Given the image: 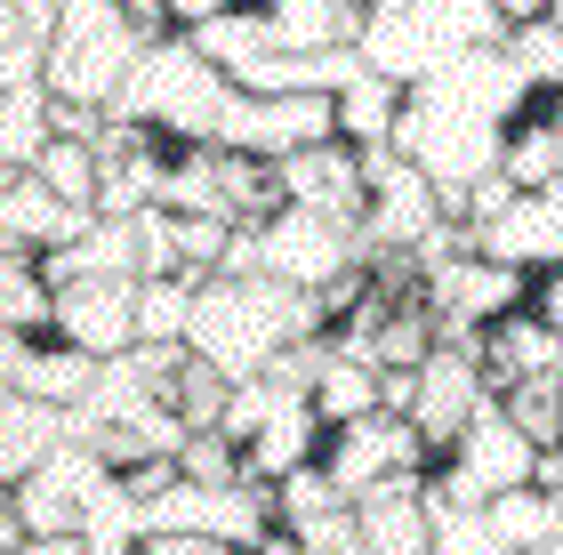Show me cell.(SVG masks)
Returning <instances> with one entry per match:
<instances>
[{
  "instance_id": "obj_22",
  "label": "cell",
  "mask_w": 563,
  "mask_h": 555,
  "mask_svg": "<svg viewBox=\"0 0 563 555\" xmlns=\"http://www.w3.org/2000/svg\"><path fill=\"white\" fill-rule=\"evenodd\" d=\"M258 9L290 57H330V48L363 41V9L354 0H258Z\"/></svg>"
},
{
  "instance_id": "obj_41",
  "label": "cell",
  "mask_w": 563,
  "mask_h": 555,
  "mask_svg": "<svg viewBox=\"0 0 563 555\" xmlns=\"http://www.w3.org/2000/svg\"><path fill=\"white\" fill-rule=\"evenodd\" d=\"M130 9H137V16L153 24V33H162V0H130Z\"/></svg>"
},
{
  "instance_id": "obj_26",
  "label": "cell",
  "mask_w": 563,
  "mask_h": 555,
  "mask_svg": "<svg viewBox=\"0 0 563 555\" xmlns=\"http://www.w3.org/2000/svg\"><path fill=\"white\" fill-rule=\"evenodd\" d=\"M201 57H210L218 73H234V89H242V73L250 65H266L274 57V24H266V9H234V16H218V24H201V33H186Z\"/></svg>"
},
{
  "instance_id": "obj_11",
  "label": "cell",
  "mask_w": 563,
  "mask_h": 555,
  "mask_svg": "<svg viewBox=\"0 0 563 555\" xmlns=\"http://www.w3.org/2000/svg\"><path fill=\"white\" fill-rule=\"evenodd\" d=\"M106 475H113V467L97 459L89 443H65L48 467H33L24 484L0 491V508H9L24 532H81V515H89V499H97Z\"/></svg>"
},
{
  "instance_id": "obj_44",
  "label": "cell",
  "mask_w": 563,
  "mask_h": 555,
  "mask_svg": "<svg viewBox=\"0 0 563 555\" xmlns=\"http://www.w3.org/2000/svg\"><path fill=\"white\" fill-rule=\"evenodd\" d=\"M354 9H371V0H354Z\"/></svg>"
},
{
  "instance_id": "obj_19",
  "label": "cell",
  "mask_w": 563,
  "mask_h": 555,
  "mask_svg": "<svg viewBox=\"0 0 563 555\" xmlns=\"http://www.w3.org/2000/svg\"><path fill=\"white\" fill-rule=\"evenodd\" d=\"M322 411H314V395H290L282 387V402H274V419L250 435L242 451H250V484H282V475H298V467H314L322 459Z\"/></svg>"
},
{
  "instance_id": "obj_30",
  "label": "cell",
  "mask_w": 563,
  "mask_h": 555,
  "mask_svg": "<svg viewBox=\"0 0 563 555\" xmlns=\"http://www.w3.org/2000/svg\"><path fill=\"white\" fill-rule=\"evenodd\" d=\"M499 411L523 426L540 451L563 443V378H523V387H499Z\"/></svg>"
},
{
  "instance_id": "obj_28",
  "label": "cell",
  "mask_w": 563,
  "mask_h": 555,
  "mask_svg": "<svg viewBox=\"0 0 563 555\" xmlns=\"http://www.w3.org/2000/svg\"><path fill=\"white\" fill-rule=\"evenodd\" d=\"M194 274H169V282H137V346H169L194 331Z\"/></svg>"
},
{
  "instance_id": "obj_9",
  "label": "cell",
  "mask_w": 563,
  "mask_h": 555,
  "mask_svg": "<svg viewBox=\"0 0 563 555\" xmlns=\"http://www.w3.org/2000/svg\"><path fill=\"white\" fill-rule=\"evenodd\" d=\"M363 266V225L314 218V210H274L266 218V274L290 290H339L346 274Z\"/></svg>"
},
{
  "instance_id": "obj_42",
  "label": "cell",
  "mask_w": 563,
  "mask_h": 555,
  "mask_svg": "<svg viewBox=\"0 0 563 555\" xmlns=\"http://www.w3.org/2000/svg\"><path fill=\"white\" fill-rule=\"evenodd\" d=\"M339 555H371V547H363V540H354V547H339Z\"/></svg>"
},
{
  "instance_id": "obj_1",
  "label": "cell",
  "mask_w": 563,
  "mask_h": 555,
  "mask_svg": "<svg viewBox=\"0 0 563 555\" xmlns=\"http://www.w3.org/2000/svg\"><path fill=\"white\" fill-rule=\"evenodd\" d=\"M314 331H322L314 290H290L274 274H201L186 346L201 363H218L225 378H266L282 363V346H298Z\"/></svg>"
},
{
  "instance_id": "obj_20",
  "label": "cell",
  "mask_w": 563,
  "mask_h": 555,
  "mask_svg": "<svg viewBox=\"0 0 563 555\" xmlns=\"http://www.w3.org/2000/svg\"><path fill=\"white\" fill-rule=\"evenodd\" d=\"M371 555H434V499L427 484H378L371 499H354Z\"/></svg>"
},
{
  "instance_id": "obj_38",
  "label": "cell",
  "mask_w": 563,
  "mask_h": 555,
  "mask_svg": "<svg viewBox=\"0 0 563 555\" xmlns=\"http://www.w3.org/2000/svg\"><path fill=\"white\" fill-rule=\"evenodd\" d=\"M531 307H540V314L555 322V331H563V266H548L540 282H531Z\"/></svg>"
},
{
  "instance_id": "obj_29",
  "label": "cell",
  "mask_w": 563,
  "mask_h": 555,
  "mask_svg": "<svg viewBox=\"0 0 563 555\" xmlns=\"http://www.w3.org/2000/svg\"><path fill=\"white\" fill-rule=\"evenodd\" d=\"M483 515H492V532H499L507 547H548V540H563V532H555V499H548L540 484H516V491H499Z\"/></svg>"
},
{
  "instance_id": "obj_21",
  "label": "cell",
  "mask_w": 563,
  "mask_h": 555,
  "mask_svg": "<svg viewBox=\"0 0 563 555\" xmlns=\"http://www.w3.org/2000/svg\"><path fill=\"white\" fill-rule=\"evenodd\" d=\"M65 443H73V411L33 402V395H9V402H0V475H9V484H24L33 467H48Z\"/></svg>"
},
{
  "instance_id": "obj_34",
  "label": "cell",
  "mask_w": 563,
  "mask_h": 555,
  "mask_svg": "<svg viewBox=\"0 0 563 555\" xmlns=\"http://www.w3.org/2000/svg\"><path fill=\"white\" fill-rule=\"evenodd\" d=\"M177 467H186L194 484H250V451L225 435V426H210V435H186Z\"/></svg>"
},
{
  "instance_id": "obj_36",
  "label": "cell",
  "mask_w": 563,
  "mask_h": 555,
  "mask_svg": "<svg viewBox=\"0 0 563 555\" xmlns=\"http://www.w3.org/2000/svg\"><path fill=\"white\" fill-rule=\"evenodd\" d=\"M137 555H234V547H218V540H201V532H145Z\"/></svg>"
},
{
  "instance_id": "obj_43",
  "label": "cell",
  "mask_w": 563,
  "mask_h": 555,
  "mask_svg": "<svg viewBox=\"0 0 563 555\" xmlns=\"http://www.w3.org/2000/svg\"><path fill=\"white\" fill-rule=\"evenodd\" d=\"M548 16H555V24H563V0H555V9H548Z\"/></svg>"
},
{
  "instance_id": "obj_13",
  "label": "cell",
  "mask_w": 563,
  "mask_h": 555,
  "mask_svg": "<svg viewBox=\"0 0 563 555\" xmlns=\"http://www.w3.org/2000/svg\"><path fill=\"white\" fill-rule=\"evenodd\" d=\"M89 225H97V210L65 201L57 186L41 178V169H9V186H0V234H9V249L57 258V249H73Z\"/></svg>"
},
{
  "instance_id": "obj_16",
  "label": "cell",
  "mask_w": 563,
  "mask_h": 555,
  "mask_svg": "<svg viewBox=\"0 0 563 555\" xmlns=\"http://www.w3.org/2000/svg\"><path fill=\"white\" fill-rule=\"evenodd\" d=\"M57 338L89 346L97 363L137 346V282H57Z\"/></svg>"
},
{
  "instance_id": "obj_7",
  "label": "cell",
  "mask_w": 563,
  "mask_h": 555,
  "mask_svg": "<svg viewBox=\"0 0 563 555\" xmlns=\"http://www.w3.org/2000/svg\"><path fill=\"white\" fill-rule=\"evenodd\" d=\"M531 282H540V274H523V266H507V258H483V249H467V258L427 266V307H434V322H443V338L475 346L499 314L531 307Z\"/></svg>"
},
{
  "instance_id": "obj_37",
  "label": "cell",
  "mask_w": 563,
  "mask_h": 555,
  "mask_svg": "<svg viewBox=\"0 0 563 555\" xmlns=\"http://www.w3.org/2000/svg\"><path fill=\"white\" fill-rule=\"evenodd\" d=\"M9 555H97V547H89V532H33L24 547H9Z\"/></svg>"
},
{
  "instance_id": "obj_17",
  "label": "cell",
  "mask_w": 563,
  "mask_h": 555,
  "mask_svg": "<svg viewBox=\"0 0 563 555\" xmlns=\"http://www.w3.org/2000/svg\"><path fill=\"white\" fill-rule=\"evenodd\" d=\"M475 249H483V258L523 266V274L563 266V178H555V186H540V193H516V210H507L499 225H483Z\"/></svg>"
},
{
  "instance_id": "obj_5",
  "label": "cell",
  "mask_w": 563,
  "mask_h": 555,
  "mask_svg": "<svg viewBox=\"0 0 563 555\" xmlns=\"http://www.w3.org/2000/svg\"><path fill=\"white\" fill-rule=\"evenodd\" d=\"M516 484H540V443H531L499 402L427 467V499L434 508H492V499L516 491Z\"/></svg>"
},
{
  "instance_id": "obj_14",
  "label": "cell",
  "mask_w": 563,
  "mask_h": 555,
  "mask_svg": "<svg viewBox=\"0 0 563 555\" xmlns=\"http://www.w3.org/2000/svg\"><path fill=\"white\" fill-rule=\"evenodd\" d=\"M274 515H282V532H290L306 555H339V547L363 540V515H354V499L339 491V475H330L322 459L274 484Z\"/></svg>"
},
{
  "instance_id": "obj_27",
  "label": "cell",
  "mask_w": 563,
  "mask_h": 555,
  "mask_svg": "<svg viewBox=\"0 0 563 555\" xmlns=\"http://www.w3.org/2000/svg\"><path fill=\"white\" fill-rule=\"evenodd\" d=\"M402 81H387V73H363V81L339 89V137L346 145H395V121H402Z\"/></svg>"
},
{
  "instance_id": "obj_23",
  "label": "cell",
  "mask_w": 563,
  "mask_h": 555,
  "mask_svg": "<svg viewBox=\"0 0 563 555\" xmlns=\"http://www.w3.org/2000/svg\"><path fill=\"white\" fill-rule=\"evenodd\" d=\"M0 322H9V338H57V282L33 249H9V266H0Z\"/></svg>"
},
{
  "instance_id": "obj_24",
  "label": "cell",
  "mask_w": 563,
  "mask_h": 555,
  "mask_svg": "<svg viewBox=\"0 0 563 555\" xmlns=\"http://www.w3.org/2000/svg\"><path fill=\"white\" fill-rule=\"evenodd\" d=\"M314 411H322V426H346V419L387 411V370L339 346V355L322 363V378H314Z\"/></svg>"
},
{
  "instance_id": "obj_10",
  "label": "cell",
  "mask_w": 563,
  "mask_h": 555,
  "mask_svg": "<svg viewBox=\"0 0 563 555\" xmlns=\"http://www.w3.org/2000/svg\"><path fill=\"white\" fill-rule=\"evenodd\" d=\"M499 402V387H492V370H483V355L475 346H459V338H443L434 355L419 363V395H411V419H419V435L434 443V451H451L467 426L483 419Z\"/></svg>"
},
{
  "instance_id": "obj_39",
  "label": "cell",
  "mask_w": 563,
  "mask_h": 555,
  "mask_svg": "<svg viewBox=\"0 0 563 555\" xmlns=\"http://www.w3.org/2000/svg\"><path fill=\"white\" fill-rule=\"evenodd\" d=\"M499 9H507V24H531V16H548L555 0H499Z\"/></svg>"
},
{
  "instance_id": "obj_35",
  "label": "cell",
  "mask_w": 563,
  "mask_h": 555,
  "mask_svg": "<svg viewBox=\"0 0 563 555\" xmlns=\"http://www.w3.org/2000/svg\"><path fill=\"white\" fill-rule=\"evenodd\" d=\"M234 9H258V0H162V33H201V24H218Z\"/></svg>"
},
{
  "instance_id": "obj_18",
  "label": "cell",
  "mask_w": 563,
  "mask_h": 555,
  "mask_svg": "<svg viewBox=\"0 0 563 555\" xmlns=\"http://www.w3.org/2000/svg\"><path fill=\"white\" fill-rule=\"evenodd\" d=\"M483 370H492V387H523V378H563V331L540 314V307H516L499 314L492 331L475 338Z\"/></svg>"
},
{
  "instance_id": "obj_31",
  "label": "cell",
  "mask_w": 563,
  "mask_h": 555,
  "mask_svg": "<svg viewBox=\"0 0 563 555\" xmlns=\"http://www.w3.org/2000/svg\"><path fill=\"white\" fill-rule=\"evenodd\" d=\"M48 186H57L65 201H81V210H97V186H106V162H97V145L89 137H57L48 154L33 162Z\"/></svg>"
},
{
  "instance_id": "obj_12",
  "label": "cell",
  "mask_w": 563,
  "mask_h": 555,
  "mask_svg": "<svg viewBox=\"0 0 563 555\" xmlns=\"http://www.w3.org/2000/svg\"><path fill=\"white\" fill-rule=\"evenodd\" d=\"M282 210H314V218L363 225V210H371L363 154H354L346 137H330V145H306V154H282Z\"/></svg>"
},
{
  "instance_id": "obj_4",
  "label": "cell",
  "mask_w": 563,
  "mask_h": 555,
  "mask_svg": "<svg viewBox=\"0 0 563 555\" xmlns=\"http://www.w3.org/2000/svg\"><path fill=\"white\" fill-rule=\"evenodd\" d=\"M162 41L130 0H65L57 41H48V97L57 106H121L137 57Z\"/></svg>"
},
{
  "instance_id": "obj_6",
  "label": "cell",
  "mask_w": 563,
  "mask_h": 555,
  "mask_svg": "<svg viewBox=\"0 0 563 555\" xmlns=\"http://www.w3.org/2000/svg\"><path fill=\"white\" fill-rule=\"evenodd\" d=\"M434 459H443V451H434L419 435V419H402V411H371V419H346V426L322 435V467L339 475L346 499H371L378 484H427Z\"/></svg>"
},
{
  "instance_id": "obj_25",
  "label": "cell",
  "mask_w": 563,
  "mask_h": 555,
  "mask_svg": "<svg viewBox=\"0 0 563 555\" xmlns=\"http://www.w3.org/2000/svg\"><path fill=\"white\" fill-rule=\"evenodd\" d=\"M57 145V97L48 89H0V162L33 169Z\"/></svg>"
},
{
  "instance_id": "obj_40",
  "label": "cell",
  "mask_w": 563,
  "mask_h": 555,
  "mask_svg": "<svg viewBox=\"0 0 563 555\" xmlns=\"http://www.w3.org/2000/svg\"><path fill=\"white\" fill-rule=\"evenodd\" d=\"M250 555H306V547H298L290 532H274V540H258V547H250Z\"/></svg>"
},
{
  "instance_id": "obj_33",
  "label": "cell",
  "mask_w": 563,
  "mask_h": 555,
  "mask_svg": "<svg viewBox=\"0 0 563 555\" xmlns=\"http://www.w3.org/2000/svg\"><path fill=\"white\" fill-rule=\"evenodd\" d=\"M177 218V210H169ZM242 234V218H218V210H201V218H177V258H186V274L201 282V274H225V249H234Z\"/></svg>"
},
{
  "instance_id": "obj_3",
  "label": "cell",
  "mask_w": 563,
  "mask_h": 555,
  "mask_svg": "<svg viewBox=\"0 0 563 555\" xmlns=\"http://www.w3.org/2000/svg\"><path fill=\"white\" fill-rule=\"evenodd\" d=\"M234 73H218L186 33H162L137 57L130 73V89H121V121H145L153 137H169V145H218L225 130V106H234Z\"/></svg>"
},
{
  "instance_id": "obj_2",
  "label": "cell",
  "mask_w": 563,
  "mask_h": 555,
  "mask_svg": "<svg viewBox=\"0 0 563 555\" xmlns=\"http://www.w3.org/2000/svg\"><path fill=\"white\" fill-rule=\"evenodd\" d=\"M507 9L499 0H371L363 9V65L387 73V81L419 89L427 73H443L475 48H507Z\"/></svg>"
},
{
  "instance_id": "obj_15",
  "label": "cell",
  "mask_w": 563,
  "mask_h": 555,
  "mask_svg": "<svg viewBox=\"0 0 563 555\" xmlns=\"http://www.w3.org/2000/svg\"><path fill=\"white\" fill-rule=\"evenodd\" d=\"M0 370H9V395H33V402H57V411H81L97 395V363L89 346L73 338H9L0 346Z\"/></svg>"
},
{
  "instance_id": "obj_32",
  "label": "cell",
  "mask_w": 563,
  "mask_h": 555,
  "mask_svg": "<svg viewBox=\"0 0 563 555\" xmlns=\"http://www.w3.org/2000/svg\"><path fill=\"white\" fill-rule=\"evenodd\" d=\"M507 57H516V73L531 89H563V24L555 16H531L507 33Z\"/></svg>"
},
{
  "instance_id": "obj_8",
  "label": "cell",
  "mask_w": 563,
  "mask_h": 555,
  "mask_svg": "<svg viewBox=\"0 0 563 555\" xmlns=\"http://www.w3.org/2000/svg\"><path fill=\"white\" fill-rule=\"evenodd\" d=\"M339 137V97H322V89H282V97H234L225 106V130L218 145H234V154H306V145H330Z\"/></svg>"
}]
</instances>
